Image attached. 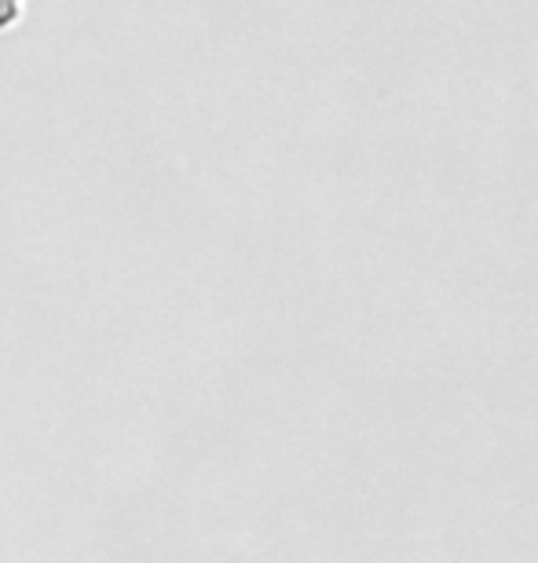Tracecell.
I'll return each instance as SVG.
<instances>
[{
  "mask_svg": "<svg viewBox=\"0 0 538 563\" xmlns=\"http://www.w3.org/2000/svg\"><path fill=\"white\" fill-rule=\"evenodd\" d=\"M19 15H22V0H0V30H8Z\"/></svg>",
  "mask_w": 538,
  "mask_h": 563,
  "instance_id": "obj_1",
  "label": "cell"
}]
</instances>
